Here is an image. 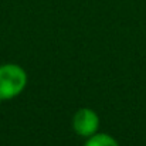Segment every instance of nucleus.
Returning a JSON list of instances; mask_svg holds the SVG:
<instances>
[{"label": "nucleus", "instance_id": "f257e3e1", "mask_svg": "<svg viewBox=\"0 0 146 146\" xmlns=\"http://www.w3.org/2000/svg\"><path fill=\"white\" fill-rule=\"evenodd\" d=\"M27 87V72L17 64L0 65V101L19 97Z\"/></svg>", "mask_w": 146, "mask_h": 146}, {"label": "nucleus", "instance_id": "f03ea898", "mask_svg": "<svg viewBox=\"0 0 146 146\" xmlns=\"http://www.w3.org/2000/svg\"><path fill=\"white\" fill-rule=\"evenodd\" d=\"M72 128L78 136L90 138L99 129V116L91 108H80L72 116Z\"/></svg>", "mask_w": 146, "mask_h": 146}, {"label": "nucleus", "instance_id": "7ed1b4c3", "mask_svg": "<svg viewBox=\"0 0 146 146\" xmlns=\"http://www.w3.org/2000/svg\"><path fill=\"white\" fill-rule=\"evenodd\" d=\"M84 146H119V143L111 135L97 132L95 135L87 138V142L84 143Z\"/></svg>", "mask_w": 146, "mask_h": 146}]
</instances>
